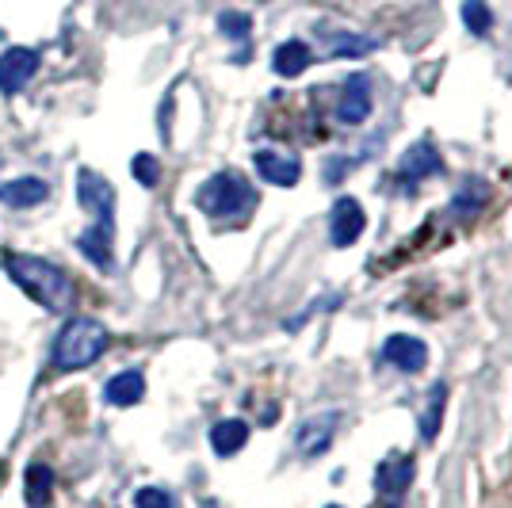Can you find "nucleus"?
<instances>
[{
    "mask_svg": "<svg viewBox=\"0 0 512 508\" xmlns=\"http://www.w3.org/2000/svg\"><path fill=\"white\" fill-rule=\"evenodd\" d=\"M4 272L20 287L27 298H35L43 310H65L73 302V279L65 276L58 264H50L43 256H23V253H4L0 256Z\"/></svg>",
    "mask_w": 512,
    "mask_h": 508,
    "instance_id": "f257e3e1",
    "label": "nucleus"
},
{
    "mask_svg": "<svg viewBox=\"0 0 512 508\" xmlns=\"http://www.w3.org/2000/svg\"><path fill=\"white\" fill-rule=\"evenodd\" d=\"M256 188L241 176V172L226 169V172H214L211 180H203L199 191H195V207L214 218V222H245L249 214L256 211Z\"/></svg>",
    "mask_w": 512,
    "mask_h": 508,
    "instance_id": "f03ea898",
    "label": "nucleus"
},
{
    "mask_svg": "<svg viewBox=\"0 0 512 508\" xmlns=\"http://www.w3.org/2000/svg\"><path fill=\"white\" fill-rule=\"evenodd\" d=\"M111 344V333H107L104 321L96 318H69L62 325V333L54 340V371H81V367H92L100 360Z\"/></svg>",
    "mask_w": 512,
    "mask_h": 508,
    "instance_id": "7ed1b4c3",
    "label": "nucleus"
},
{
    "mask_svg": "<svg viewBox=\"0 0 512 508\" xmlns=\"http://www.w3.org/2000/svg\"><path fill=\"white\" fill-rule=\"evenodd\" d=\"M77 199H81V207L96 218V222H92L96 230L115 233V188L107 184L100 172H92V169L77 172Z\"/></svg>",
    "mask_w": 512,
    "mask_h": 508,
    "instance_id": "20e7f679",
    "label": "nucleus"
},
{
    "mask_svg": "<svg viewBox=\"0 0 512 508\" xmlns=\"http://www.w3.org/2000/svg\"><path fill=\"white\" fill-rule=\"evenodd\" d=\"M39 50H31V46H12V50H4L0 54V92L4 96H16L27 88V81L39 73Z\"/></svg>",
    "mask_w": 512,
    "mask_h": 508,
    "instance_id": "39448f33",
    "label": "nucleus"
},
{
    "mask_svg": "<svg viewBox=\"0 0 512 508\" xmlns=\"http://www.w3.org/2000/svg\"><path fill=\"white\" fill-rule=\"evenodd\" d=\"M363 226H367L363 207L352 199V195H341V199L333 203V214H329V241H333L337 249H348V245L360 241Z\"/></svg>",
    "mask_w": 512,
    "mask_h": 508,
    "instance_id": "423d86ee",
    "label": "nucleus"
},
{
    "mask_svg": "<svg viewBox=\"0 0 512 508\" xmlns=\"http://www.w3.org/2000/svg\"><path fill=\"white\" fill-rule=\"evenodd\" d=\"M337 424H341V413H314V417H306L299 424V432H295V447H299V455L306 459H314V455H325L329 444H333V436H337Z\"/></svg>",
    "mask_w": 512,
    "mask_h": 508,
    "instance_id": "0eeeda50",
    "label": "nucleus"
},
{
    "mask_svg": "<svg viewBox=\"0 0 512 508\" xmlns=\"http://www.w3.org/2000/svg\"><path fill=\"white\" fill-rule=\"evenodd\" d=\"M383 360L394 367V371H402V375H421L428 367V344L417 337H409V333H394V337H386L383 344Z\"/></svg>",
    "mask_w": 512,
    "mask_h": 508,
    "instance_id": "6e6552de",
    "label": "nucleus"
},
{
    "mask_svg": "<svg viewBox=\"0 0 512 508\" xmlns=\"http://www.w3.org/2000/svg\"><path fill=\"white\" fill-rule=\"evenodd\" d=\"M371 115V77L367 73H352L341 88V100H337V119L344 127H360Z\"/></svg>",
    "mask_w": 512,
    "mask_h": 508,
    "instance_id": "1a4fd4ad",
    "label": "nucleus"
},
{
    "mask_svg": "<svg viewBox=\"0 0 512 508\" xmlns=\"http://www.w3.org/2000/svg\"><path fill=\"white\" fill-rule=\"evenodd\" d=\"M253 169L276 184V188H295L302 176V165L295 153H283V149H256L253 153Z\"/></svg>",
    "mask_w": 512,
    "mask_h": 508,
    "instance_id": "9d476101",
    "label": "nucleus"
},
{
    "mask_svg": "<svg viewBox=\"0 0 512 508\" xmlns=\"http://www.w3.org/2000/svg\"><path fill=\"white\" fill-rule=\"evenodd\" d=\"M444 172V157L436 153L432 142H413V146L398 157V176L409 180V184H421L428 176H440Z\"/></svg>",
    "mask_w": 512,
    "mask_h": 508,
    "instance_id": "9b49d317",
    "label": "nucleus"
},
{
    "mask_svg": "<svg viewBox=\"0 0 512 508\" xmlns=\"http://www.w3.org/2000/svg\"><path fill=\"white\" fill-rule=\"evenodd\" d=\"M50 199V184L43 176H20V180H4L0 184V203L12 207V211H27V207H39Z\"/></svg>",
    "mask_w": 512,
    "mask_h": 508,
    "instance_id": "f8f14e48",
    "label": "nucleus"
},
{
    "mask_svg": "<svg viewBox=\"0 0 512 508\" xmlns=\"http://www.w3.org/2000/svg\"><path fill=\"white\" fill-rule=\"evenodd\" d=\"M409 482H413V459L402 455V451L386 455L383 463H379V470H375V489L383 497H390V501H398L409 489Z\"/></svg>",
    "mask_w": 512,
    "mask_h": 508,
    "instance_id": "ddd939ff",
    "label": "nucleus"
},
{
    "mask_svg": "<svg viewBox=\"0 0 512 508\" xmlns=\"http://www.w3.org/2000/svg\"><path fill=\"white\" fill-rule=\"evenodd\" d=\"M318 35L325 39L329 58H363V54H371L379 46V39H371V35H356V31L329 27V23H318Z\"/></svg>",
    "mask_w": 512,
    "mask_h": 508,
    "instance_id": "4468645a",
    "label": "nucleus"
},
{
    "mask_svg": "<svg viewBox=\"0 0 512 508\" xmlns=\"http://www.w3.org/2000/svg\"><path fill=\"white\" fill-rule=\"evenodd\" d=\"M104 398H107V405H115V409L138 405L146 398V375H142V371H119V375H111L104 386Z\"/></svg>",
    "mask_w": 512,
    "mask_h": 508,
    "instance_id": "2eb2a0df",
    "label": "nucleus"
},
{
    "mask_svg": "<svg viewBox=\"0 0 512 508\" xmlns=\"http://www.w3.org/2000/svg\"><path fill=\"white\" fill-rule=\"evenodd\" d=\"M314 62V50L302 43V39H287V43L276 46V54H272V69H276L279 77H287V81H295L302 77L306 69Z\"/></svg>",
    "mask_w": 512,
    "mask_h": 508,
    "instance_id": "dca6fc26",
    "label": "nucleus"
},
{
    "mask_svg": "<svg viewBox=\"0 0 512 508\" xmlns=\"http://www.w3.org/2000/svg\"><path fill=\"white\" fill-rule=\"evenodd\" d=\"M77 249H81L100 272H111V268H115V233L88 226V230L77 237Z\"/></svg>",
    "mask_w": 512,
    "mask_h": 508,
    "instance_id": "f3484780",
    "label": "nucleus"
},
{
    "mask_svg": "<svg viewBox=\"0 0 512 508\" xmlns=\"http://www.w3.org/2000/svg\"><path fill=\"white\" fill-rule=\"evenodd\" d=\"M245 444H249V424L237 421V417H226V421H218L211 428V447L222 455V459L237 455Z\"/></svg>",
    "mask_w": 512,
    "mask_h": 508,
    "instance_id": "a211bd4d",
    "label": "nucleus"
},
{
    "mask_svg": "<svg viewBox=\"0 0 512 508\" xmlns=\"http://www.w3.org/2000/svg\"><path fill=\"white\" fill-rule=\"evenodd\" d=\"M50 497H54V470L46 463H31L27 466V505L46 508Z\"/></svg>",
    "mask_w": 512,
    "mask_h": 508,
    "instance_id": "6ab92c4d",
    "label": "nucleus"
},
{
    "mask_svg": "<svg viewBox=\"0 0 512 508\" xmlns=\"http://www.w3.org/2000/svg\"><path fill=\"white\" fill-rule=\"evenodd\" d=\"M486 199H490V188H486L482 180H467L463 188L455 191V199H451L448 211L455 214V218H474V214L482 211Z\"/></svg>",
    "mask_w": 512,
    "mask_h": 508,
    "instance_id": "aec40b11",
    "label": "nucleus"
},
{
    "mask_svg": "<svg viewBox=\"0 0 512 508\" xmlns=\"http://www.w3.org/2000/svg\"><path fill=\"white\" fill-rule=\"evenodd\" d=\"M444 402H448V386H444V382H436V386L428 390V405H425V413H421V436H425V440H436Z\"/></svg>",
    "mask_w": 512,
    "mask_h": 508,
    "instance_id": "412c9836",
    "label": "nucleus"
},
{
    "mask_svg": "<svg viewBox=\"0 0 512 508\" xmlns=\"http://www.w3.org/2000/svg\"><path fill=\"white\" fill-rule=\"evenodd\" d=\"M463 23H467V31L470 35H490V27H493V12H490V4L486 0H463Z\"/></svg>",
    "mask_w": 512,
    "mask_h": 508,
    "instance_id": "4be33fe9",
    "label": "nucleus"
},
{
    "mask_svg": "<svg viewBox=\"0 0 512 508\" xmlns=\"http://www.w3.org/2000/svg\"><path fill=\"white\" fill-rule=\"evenodd\" d=\"M218 31H222L226 39H234V43H249L253 20H249L245 12H222V16H218Z\"/></svg>",
    "mask_w": 512,
    "mask_h": 508,
    "instance_id": "5701e85b",
    "label": "nucleus"
},
{
    "mask_svg": "<svg viewBox=\"0 0 512 508\" xmlns=\"http://www.w3.org/2000/svg\"><path fill=\"white\" fill-rule=\"evenodd\" d=\"M130 169H134V180H138L142 188H157V180H161V165H157V157H153V153H138V157L130 161Z\"/></svg>",
    "mask_w": 512,
    "mask_h": 508,
    "instance_id": "b1692460",
    "label": "nucleus"
},
{
    "mask_svg": "<svg viewBox=\"0 0 512 508\" xmlns=\"http://www.w3.org/2000/svg\"><path fill=\"white\" fill-rule=\"evenodd\" d=\"M134 508H172V497L161 486H146L134 493Z\"/></svg>",
    "mask_w": 512,
    "mask_h": 508,
    "instance_id": "393cba45",
    "label": "nucleus"
},
{
    "mask_svg": "<svg viewBox=\"0 0 512 508\" xmlns=\"http://www.w3.org/2000/svg\"><path fill=\"white\" fill-rule=\"evenodd\" d=\"M325 508H341V505H325Z\"/></svg>",
    "mask_w": 512,
    "mask_h": 508,
    "instance_id": "a878e982",
    "label": "nucleus"
}]
</instances>
